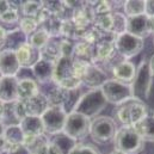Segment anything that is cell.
Instances as JSON below:
<instances>
[{
	"label": "cell",
	"instance_id": "8fae6325",
	"mask_svg": "<svg viewBox=\"0 0 154 154\" xmlns=\"http://www.w3.org/2000/svg\"><path fill=\"white\" fill-rule=\"evenodd\" d=\"M20 68L16 51L8 49L0 51V73L2 77H17Z\"/></svg>",
	"mask_w": 154,
	"mask_h": 154
},
{
	"label": "cell",
	"instance_id": "83f0119b",
	"mask_svg": "<svg viewBox=\"0 0 154 154\" xmlns=\"http://www.w3.org/2000/svg\"><path fill=\"white\" fill-rule=\"evenodd\" d=\"M42 10L43 1H23L22 6L19 7V13H22L23 17H31L36 19Z\"/></svg>",
	"mask_w": 154,
	"mask_h": 154
},
{
	"label": "cell",
	"instance_id": "52a82bcc",
	"mask_svg": "<svg viewBox=\"0 0 154 154\" xmlns=\"http://www.w3.org/2000/svg\"><path fill=\"white\" fill-rule=\"evenodd\" d=\"M90 127L91 119L88 117L78 112H69L66 118L62 133L78 142L79 140H84L87 135H90Z\"/></svg>",
	"mask_w": 154,
	"mask_h": 154
},
{
	"label": "cell",
	"instance_id": "f35d334b",
	"mask_svg": "<svg viewBox=\"0 0 154 154\" xmlns=\"http://www.w3.org/2000/svg\"><path fill=\"white\" fill-rule=\"evenodd\" d=\"M4 130H5V124H4L2 122H0V136H2Z\"/></svg>",
	"mask_w": 154,
	"mask_h": 154
},
{
	"label": "cell",
	"instance_id": "ab89813d",
	"mask_svg": "<svg viewBox=\"0 0 154 154\" xmlns=\"http://www.w3.org/2000/svg\"><path fill=\"white\" fill-rule=\"evenodd\" d=\"M151 19V28H152V32H154V18H149Z\"/></svg>",
	"mask_w": 154,
	"mask_h": 154
},
{
	"label": "cell",
	"instance_id": "8d00e7d4",
	"mask_svg": "<svg viewBox=\"0 0 154 154\" xmlns=\"http://www.w3.org/2000/svg\"><path fill=\"white\" fill-rule=\"evenodd\" d=\"M4 110H5V104L0 100V122H2V116H4Z\"/></svg>",
	"mask_w": 154,
	"mask_h": 154
},
{
	"label": "cell",
	"instance_id": "7402d4cb",
	"mask_svg": "<svg viewBox=\"0 0 154 154\" xmlns=\"http://www.w3.org/2000/svg\"><path fill=\"white\" fill-rule=\"evenodd\" d=\"M143 141L154 142V115H147L139 123L133 125Z\"/></svg>",
	"mask_w": 154,
	"mask_h": 154
},
{
	"label": "cell",
	"instance_id": "d6a6232c",
	"mask_svg": "<svg viewBox=\"0 0 154 154\" xmlns=\"http://www.w3.org/2000/svg\"><path fill=\"white\" fill-rule=\"evenodd\" d=\"M7 154H32L31 151L24 145H14V146H10L7 149Z\"/></svg>",
	"mask_w": 154,
	"mask_h": 154
},
{
	"label": "cell",
	"instance_id": "74e56055",
	"mask_svg": "<svg viewBox=\"0 0 154 154\" xmlns=\"http://www.w3.org/2000/svg\"><path fill=\"white\" fill-rule=\"evenodd\" d=\"M149 67H151V72H152V75L154 78V55L151 57V60H149Z\"/></svg>",
	"mask_w": 154,
	"mask_h": 154
},
{
	"label": "cell",
	"instance_id": "f546056e",
	"mask_svg": "<svg viewBox=\"0 0 154 154\" xmlns=\"http://www.w3.org/2000/svg\"><path fill=\"white\" fill-rule=\"evenodd\" d=\"M18 28H19L20 31H23L29 37L30 35H32L38 29L39 25L35 18H31V17H22L20 20H19V24H18Z\"/></svg>",
	"mask_w": 154,
	"mask_h": 154
},
{
	"label": "cell",
	"instance_id": "8992f818",
	"mask_svg": "<svg viewBox=\"0 0 154 154\" xmlns=\"http://www.w3.org/2000/svg\"><path fill=\"white\" fill-rule=\"evenodd\" d=\"M100 90L108 103L121 105L127 100L133 98L131 87L129 84L117 81L115 79H108L102 86Z\"/></svg>",
	"mask_w": 154,
	"mask_h": 154
},
{
	"label": "cell",
	"instance_id": "b9f144b4",
	"mask_svg": "<svg viewBox=\"0 0 154 154\" xmlns=\"http://www.w3.org/2000/svg\"><path fill=\"white\" fill-rule=\"evenodd\" d=\"M2 78L4 77H2V75H1V73H0V81H1V79H2Z\"/></svg>",
	"mask_w": 154,
	"mask_h": 154
},
{
	"label": "cell",
	"instance_id": "ffe728a7",
	"mask_svg": "<svg viewBox=\"0 0 154 154\" xmlns=\"http://www.w3.org/2000/svg\"><path fill=\"white\" fill-rule=\"evenodd\" d=\"M108 80L106 73L99 68L97 65L91 63L86 71V73L84 74V77L81 79V82L87 85L91 88H98L100 87L105 81Z\"/></svg>",
	"mask_w": 154,
	"mask_h": 154
},
{
	"label": "cell",
	"instance_id": "836d02e7",
	"mask_svg": "<svg viewBox=\"0 0 154 154\" xmlns=\"http://www.w3.org/2000/svg\"><path fill=\"white\" fill-rule=\"evenodd\" d=\"M145 14L148 18H154V1H146Z\"/></svg>",
	"mask_w": 154,
	"mask_h": 154
},
{
	"label": "cell",
	"instance_id": "5bb4252c",
	"mask_svg": "<svg viewBox=\"0 0 154 154\" xmlns=\"http://www.w3.org/2000/svg\"><path fill=\"white\" fill-rule=\"evenodd\" d=\"M18 79L16 77H4L0 81V100L4 104L18 100L17 92Z\"/></svg>",
	"mask_w": 154,
	"mask_h": 154
},
{
	"label": "cell",
	"instance_id": "7a4b0ae2",
	"mask_svg": "<svg viewBox=\"0 0 154 154\" xmlns=\"http://www.w3.org/2000/svg\"><path fill=\"white\" fill-rule=\"evenodd\" d=\"M115 149L124 154H139L145 147V141L133 127L123 125L114 137Z\"/></svg>",
	"mask_w": 154,
	"mask_h": 154
},
{
	"label": "cell",
	"instance_id": "d6986e66",
	"mask_svg": "<svg viewBox=\"0 0 154 154\" xmlns=\"http://www.w3.org/2000/svg\"><path fill=\"white\" fill-rule=\"evenodd\" d=\"M17 92H18V100L26 102L30 98L35 97L39 93V85L34 78H24L18 79L17 84Z\"/></svg>",
	"mask_w": 154,
	"mask_h": 154
},
{
	"label": "cell",
	"instance_id": "60d3db41",
	"mask_svg": "<svg viewBox=\"0 0 154 154\" xmlns=\"http://www.w3.org/2000/svg\"><path fill=\"white\" fill-rule=\"evenodd\" d=\"M110 154H124V153H122V152H119V151H117V149H114Z\"/></svg>",
	"mask_w": 154,
	"mask_h": 154
},
{
	"label": "cell",
	"instance_id": "9c48e42d",
	"mask_svg": "<svg viewBox=\"0 0 154 154\" xmlns=\"http://www.w3.org/2000/svg\"><path fill=\"white\" fill-rule=\"evenodd\" d=\"M115 50L124 59L133 57L137 55L143 48V39L135 37L128 32L118 35L114 41Z\"/></svg>",
	"mask_w": 154,
	"mask_h": 154
},
{
	"label": "cell",
	"instance_id": "5b68a950",
	"mask_svg": "<svg viewBox=\"0 0 154 154\" xmlns=\"http://www.w3.org/2000/svg\"><path fill=\"white\" fill-rule=\"evenodd\" d=\"M116 131V122L111 117L97 116L91 121L90 136L97 143L105 145L110 141H114Z\"/></svg>",
	"mask_w": 154,
	"mask_h": 154
},
{
	"label": "cell",
	"instance_id": "e0dca14e",
	"mask_svg": "<svg viewBox=\"0 0 154 154\" xmlns=\"http://www.w3.org/2000/svg\"><path fill=\"white\" fill-rule=\"evenodd\" d=\"M73 77H75L73 71V57H60L55 62L53 81L59 85L60 82Z\"/></svg>",
	"mask_w": 154,
	"mask_h": 154
},
{
	"label": "cell",
	"instance_id": "7bdbcfd3",
	"mask_svg": "<svg viewBox=\"0 0 154 154\" xmlns=\"http://www.w3.org/2000/svg\"><path fill=\"white\" fill-rule=\"evenodd\" d=\"M153 44H154V36H153Z\"/></svg>",
	"mask_w": 154,
	"mask_h": 154
},
{
	"label": "cell",
	"instance_id": "44dd1931",
	"mask_svg": "<svg viewBox=\"0 0 154 154\" xmlns=\"http://www.w3.org/2000/svg\"><path fill=\"white\" fill-rule=\"evenodd\" d=\"M135 72H136V67L134 66L133 62L128 60H123L112 67V75L115 78V80L124 84H129V85L131 84L133 79L135 77Z\"/></svg>",
	"mask_w": 154,
	"mask_h": 154
},
{
	"label": "cell",
	"instance_id": "30bf717a",
	"mask_svg": "<svg viewBox=\"0 0 154 154\" xmlns=\"http://www.w3.org/2000/svg\"><path fill=\"white\" fill-rule=\"evenodd\" d=\"M125 32L143 39L152 32L151 28V19L146 14L134 16V17H127V28Z\"/></svg>",
	"mask_w": 154,
	"mask_h": 154
},
{
	"label": "cell",
	"instance_id": "f1b7e54d",
	"mask_svg": "<svg viewBox=\"0 0 154 154\" xmlns=\"http://www.w3.org/2000/svg\"><path fill=\"white\" fill-rule=\"evenodd\" d=\"M145 7H146V1H125L123 5V10H124V16L125 17H134V16H140V14H145Z\"/></svg>",
	"mask_w": 154,
	"mask_h": 154
},
{
	"label": "cell",
	"instance_id": "9a60e30c",
	"mask_svg": "<svg viewBox=\"0 0 154 154\" xmlns=\"http://www.w3.org/2000/svg\"><path fill=\"white\" fill-rule=\"evenodd\" d=\"M25 137H38L45 135L42 118L39 116H25L19 123Z\"/></svg>",
	"mask_w": 154,
	"mask_h": 154
},
{
	"label": "cell",
	"instance_id": "1f68e13d",
	"mask_svg": "<svg viewBox=\"0 0 154 154\" xmlns=\"http://www.w3.org/2000/svg\"><path fill=\"white\" fill-rule=\"evenodd\" d=\"M69 154H102L97 146L90 143H79L74 146V148L69 152Z\"/></svg>",
	"mask_w": 154,
	"mask_h": 154
},
{
	"label": "cell",
	"instance_id": "ac0fdd59",
	"mask_svg": "<svg viewBox=\"0 0 154 154\" xmlns=\"http://www.w3.org/2000/svg\"><path fill=\"white\" fill-rule=\"evenodd\" d=\"M20 20L19 10L11 5L10 1H2L0 5V25L6 29L7 25L18 28Z\"/></svg>",
	"mask_w": 154,
	"mask_h": 154
},
{
	"label": "cell",
	"instance_id": "4fadbf2b",
	"mask_svg": "<svg viewBox=\"0 0 154 154\" xmlns=\"http://www.w3.org/2000/svg\"><path fill=\"white\" fill-rule=\"evenodd\" d=\"M54 68H55V62L42 57L38 62H36V65L31 69H32L35 80L38 84H45V82L53 81Z\"/></svg>",
	"mask_w": 154,
	"mask_h": 154
},
{
	"label": "cell",
	"instance_id": "3957f363",
	"mask_svg": "<svg viewBox=\"0 0 154 154\" xmlns=\"http://www.w3.org/2000/svg\"><path fill=\"white\" fill-rule=\"evenodd\" d=\"M152 80H153V75L151 72L149 62L141 61L140 65L136 67L135 77L130 84L133 98L139 99L141 102L146 100L149 97V92H151V87H152Z\"/></svg>",
	"mask_w": 154,
	"mask_h": 154
},
{
	"label": "cell",
	"instance_id": "4dcf8cb0",
	"mask_svg": "<svg viewBox=\"0 0 154 154\" xmlns=\"http://www.w3.org/2000/svg\"><path fill=\"white\" fill-rule=\"evenodd\" d=\"M112 28H111V32L116 34L117 36L125 32V28H127V17L123 13L119 12H112Z\"/></svg>",
	"mask_w": 154,
	"mask_h": 154
},
{
	"label": "cell",
	"instance_id": "603a6c76",
	"mask_svg": "<svg viewBox=\"0 0 154 154\" xmlns=\"http://www.w3.org/2000/svg\"><path fill=\"white\" fill-rule=\"evenodd\" d=\"M26 43H28V36L23 31H20L19 28H16V29H12V30H7L6 43H5L4 49L17 51L20 47H23Z\"/></svg>",
	"mask_w": 154,
	"mask_h": 154
},
{
	"label": "cell",
	"instance_id": "4316f807",
	"mask_svg": "<svg viewBox=\"0 0 154 154\" xmlns=\"http://www.w3.org/2000/svg\"><path fill=\"white\" fill-rule=\"evenodd\" d=\"M50 141H51V143H54L61 151L62 154H69V152L74 148V146L78 143L75 140L71 139L65 133H60V134L55 135L54 139L50 140Z\"/></svg>",
	"mask_w": 154,
	"mask_h": 154
},
{
	"label": "cell",
	"instance_id": "d4e9b609",
	"mask_svg": "<svg viewBox=\"0 0 154 154\" xmlns=\"http://www.w3.org/2000/svg\"><path fill=\"white\" fill-rule=\"evenodd\" d=\"M50 39H51V35L44 28L39 26L32 35H30L28 37V43L31 47H34V48H36V49L42 51L47 47V44L49 43Z\"/></svg>",
	"mask_w": 154,
	"mask_h": 154
},
{
	"label": "cell",
	"instance_id": "e575fe53",
	"mask_svg": "<svg viewBox=\"0 0 154 154\" xmlns=\"http://www.w3.org/2000/svg\"><path fill=\"white\" fill-rule=\"evenodd\" d=\"M6 35H7V30L0 25V51L5 48V43H6Z\"/></svg>",
	"mask_w": 154,
	"mask_h": 154
},
{
	"label": "cell",
	"instance_id": "cb8c5ba5",
	"mask_svg": "<svg viewBox=\"0 0 154 154\" xmlns=\"http://www.w3.org/2000/svg\"><path fill=\"white\" fill-rule=\"evenodd\" d=\"M2 136L6 140V142L8 143V146L22 145V143H24V140H25V135H24V133H23V130H22L19 124L5 127Z\"/></svg>",
	"mask_w": 154,
	"mask_h": 154
},
{
	"label": "cell",
	"instance_id": "6da1fadb",
	"mask_svg": "<svg viewBox=\"0 0 154 154\" xmlns=\"http://www.w3.org/2000/svg\"><path fill=\"white\" fill-rule=\"evenodd\" d=\"M106 104L108 102L100 87L92 88L87 91L86 93L81 94L74 109L72 110V112H78L88 118H92V117H97L106 108Z\"/></svg>",
	"mask_w": 154,
	"mask_h": 154
},
{
	"label": "cell",
	"instance_id": "7c38bea8",
	"mask_svg": "<svg viewBox=\"0 0 154 154\" xmlns=\"http://www.w3.org/2000/svg\"><path fill=\"white\" fill-rule=\"evenodd\" d=\"M16 55L22 68H32L36 62L42 59V51L31 47L29 43L20 47L16 51Z\"/></svg>",
	"mask_w": 154,
	"mask_h": 154
},
{
	"label": "cell",
	"instance_id": "2e32d148",
	"mask_svg": "<svg viewBox=\"0 0 154 154\" xmlns=\"http://www.w3.org/2000/svg\"><path fill=\"white\" fill-rule=\"evenodd\" d=\"M24 110H25V115L26 116H41L43 115L48 108H49V103H48V98L45 94L41 93L36 94L35 97L30 98L26 102H22Z\"/></svg>",
	"mask_w": 154,
	"mask_h": 154
},
{
	"label": "cell",
	"instance_id": "d590c367",
	"mask_svg": "<svg viewBox=\"0 0 154 154\" xmlns=\"http://www.w3.org/2000/svg\"><path fill=\"white\" fill-rule=\"evenodd\" d=\"M8 147H10V146H8V143L6 142V140L4 139V136H0V154L7 152Z\"/></svg>",
	"mask_w": 154,
	"mask_h": 154
},
{
	"label": "cell",
	"instance_id": "ba28073f",
	"mask_svg": "<svg viewBox=\"0 0 154 154\" xmlns=\"http://www.w3.org/2000/svg\"><path fill=\"white\" fill-rule=\"evenodd\" d=\"M67 112L59 106H49L48 110L41 116L45 135H57L63 131Z\"/></svg>",
	"mask_w": 154,
	"mask_h": 154
},
{
	"label": "cell",
	"instance_id": "ee69618b",
	"mask_svg": "<svg viewBox=\"0 0 154 154\" xmlns=\"http://www.w3.org/2000/svg\"><path fill=\"white\" fill-rule=\"evenodd\" d=\"M1 2H2V1H0V5H1Z\"/></svg>",
	"mask_w": 154,
	"mask_h": 154
},
{
	"label": "cell",
	"instance_id": "277c9868",
	"mask_svg": "<svg viewBox=\"0 0 154 154\" xmlns=\"http://www.w3.org/2000/svg\"><path fill=\"white\" fill-rule=\"evenodd\" d=\"M148 115V106L135 98L121 104L117 110V117L123 125L133 127Z\"/></svg>",
	"mask_w": 154,
	"mask_h": 154
},
{
	"label": "cell",
	"instance_id": "484cf974",
	"mask_svg": "<svg viewBox=\"0 0 154 154\" xmlns=\"http://www.w3.org/2000/svg\"><path fill=\"white\" fill-rule=\"evenodd\" d=\"M115 51V45L111 42H106V41H102L96 45V50H94V59L96 61H100V62H105L109 61Z\"/></svg>",
	"mask_w": 154,
	"mask_h": 154
}]
</instances>
